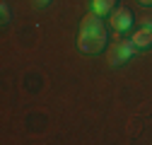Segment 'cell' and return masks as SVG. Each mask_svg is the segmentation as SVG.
I'll list each match as a JSON object with an SVG mask.
<instances>
[{
    "mask_svg": "<svg viewBox=\"0 0 152 145\" xmlns=\"http://www.w3.org/2000/svg\"><path fill=\"white\" fill-rule=\"evenodd\" d=\"M106 39H109V31L106 24L102 22L99 15H94L92 10L85 15V20L80 24V34H77V46L85 53H102L106 48Z\"/></svg>",
    "mask_w": 152,
    "mask_h": 145,
    "instance_id": "1",
    "label": "cell"
},
{
    "mask_svg": "<svg viewBox=\"0 0 152 145\" xmlns=\"http://www.w3.org/2000/svg\"><path fill=\"white\" fill-rule=\"evenodd\" d=\"M138 3H140V5H145V7H150V5H152V0H138Z\"/></svg>",
    "mask_w": 152,
    "mask_h": 145,
    "instance_id": "9",
    "label": "cell"
},
{
    "mask_svg": "<svg viewBox=\"0 0 152 145\" xmlns=\"http://www.w3.org/2000/svg\"><path fill=\"white\" fill-rule=\"evenodd\" d=\"M135 53H138V46L130 39H116L113 46H111V53H109V63L111 65H123L126 61H130L135 56Z\"/></svg>",
    "mask_w": 152,
    "mask_h": 145,
    "instance_id": "2",
    "label": "cell"
},
{
    "mask_svg": "<svg viewBox=\"0 0 152 145\" xmlns=\"http://www.w3.org/2000/svg\"><path fill=\"white\" fill-rule=\"evenodd\" d=\"M111 29L116 31V34H126V31H130V27H133V12L128 10V7H113V12H111Z\"/></svg>",
    "mask_w": 152,
    "mask_h": 145,
    "instance_id": "3",
    "label": "cell"
},
{
    "mask_svg": "<svg viewBox=\"0 0 152 145\" xmlns=\"http://www.w3.org/2000/svg\"><path fill=\"white\" fill-rule=\"evenodd\" d=\"M31 3H34L36 7H44V5H48V3H51V0H31Z\"/></svg>",
    "mask_w": 152,
    "mask_h": 145,
    "instance_id": "7",
    "label": "cell"
},
{
    "mask_svg": "<svg viewBox=\"0 0 152 145\" xmlns=\"http://www.w3.org/2000/svg\"><path fill=\"white\" fill-rule=\"evenodd\" d=\"M130 41L138 46V51L150 48V46H152V29H147V27L135 29V31H133V36H130Z\"/></svg>",
    "mask_w": 152,
    "mask_h": 145,
    "instance_id": "4",
    "label": "cell"
},
{
    "mask_svg": "<svg viewBox=\"0 0 152 145\" xmlns=\"http://www.w3.org/2000/svg\"><path fill=\"white\" fill-rule=\"evenodd\" d=\"M10 22V7H7V3H3V24H7Z\"/></svg>",
    "mask_w": 152,
    "mask_h": 145,
    "instance_id": "6",
    "label": "cell"
},
{
    "mask_svg": "<svg viewBox=\"0 0 152 145\" xmlns=\"http://www.w3.org/2000/svg\"><path fill=\"white\" fill-rule=\"evenodd\" d=\"M142 27H147V29H152V17H145V20H142Z\"/></svg>",
    "mask_w": 152,
    "mask_h": 145,
    "instance_id": "8",
    "label": "cell"
},
{
    "mask_svg": "<svg viewBox=\"0 0 152 145\" xmlns=\"http://www.w3.org/2000/svg\"><path fill=\"white\" fill-rule=\"evenodd\" d=\"M113 7H116V0H92V12L99 15V17L111 15Z\"/></svg>",
    "mask_w": 152,
    "mask_h": 145,
    "instance_id": "5",
    "label": "cell"
}]
</instances>
